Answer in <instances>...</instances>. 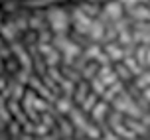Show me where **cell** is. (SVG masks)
<instances>
[{
	"mask_svg": "<svg viewBox=\"0 0 150 140\" xmlns=\"http://www.w3.org/2000/svg\"><path fill=\"white\" fill-rule=\"evenodd\" d=\"M28 22H30V28L34 30V32H42V30H45V24H44V20H42V16H32Z\"/></svg>",
	"mask_w": 150,
	"mask_h": 140,
	"instance_id": "44dd1931",
	"label": "cell"
},
{
	"mask_svg": "<svg viewBox=\"0 0 150 140\" xmlns=\"http://www.w3.org/2000/svg\"><path fill=\"white\" fill-rule=\"evenodd\" d=\"M107 53H109V57L112 61H120V59H125V49H120V45L117 44H107Z\"/></svg>",
	"mask_w": 150,
	"mask_h": 140,
	"instance_id": "9c48e42d",
	"label": "cell"
},
{
	"mask_svg": "<svg viewBox=\"0 0 150 140\" xmlns=\"http://www.w3.org/2000/svg\"><path fill=\"white\" fill-rule=\"evenodd\" d=\"M97 71H99V63H87L85 69L81 71V75H83V79H93Z\"/></svg>",
	"mask_w": 150,
	"mask_h": 140,
	"instance_id": "ffe728a7",
	"label": "cell"
},
{
	"mask_svg": "<svg viewBox=\"0 0 150 140\" xmlns=\"http://www.w3.org/2000/svg\"><path fill=\"white\" fill-rule=\"evenodd\" d=\"M47 73L52 75V77H53V79H55L57 83H61V81H63V77H61V73L57 71V69H55V65H53V67H50V71H47Z\"/></svg>",
	"mask_w": 150,
	"mask_h": 140,
	"instance_id": "8d00e7d4",
	"label": "cell"
},
{
	"mask_svg": "<svg viewBox=\"0 0 150 140\" xmlns=\"http://www.w3.org/2000/svg\"><path fill=\"white\" fill-rule=\"evenodd\" d=\"M125 65L132 71V75H142V67L136 65V61H134L132 55H125Z\"/></svg>",
	"mask_w": 150,
	"mask_h": 140,
	"instance_id": "9a60e30c",
	"label": "cell"
},
{
	"mask_svg": "<svg viewBox=\"0 0 150 140\" xmlns=\"http://www.w3.org/2000/svg\"><path fill=\"white\" fill-rule=\"evenodd\" d=\"M85 134H87V138H103V130H101V126H89L85 128Z\"/></svg>",
	"mask_w": 150,
	"mask_h": 140,
	"instance_id": "603a6c76",
	"label": "cell"
},
{
	"mask_svg": "<svg viewBox=\"0 0 150 140\" xmlns=\"http://www.w3.org/2000/svg\"><path fill=\"white\" fill-rule=\"evenodd\" d=\"M47 40H52V32H50V30H42L38 42H40V44H47Z\"/></svg>",
	"mask_w": 150,
	"mask_h": 140,
	"instance_id": "d6a6232c",
	"label": "cell"
},
{
	"mask_svg": "<svg viewBox=\"0 0 150 140\" xmlns=\"http://www.w3.org/2000/svg\"><path fill=\"white\" fill-rule=\"evenodd\" d=\"M91 87H93V93H97L99 97H103V93L107 91V85L103 83L101 77H93V79H91Z\"/></svg>",
	"mask_w": 150,
	"mask_h": 140,
	"instance_id": "5bb4252c",
	"label": "cell"
},
{
	"mask_svg": "<svg viewBox=\"0 0 150 140\" xmlns=\"http://www.w3.org/2000/svg\"><path fill=\"white\" fill-rule=\"evenodd\" d=\"M97 93H93V95H87V99L83 101V105H81V111L83 112H91L93 111V107L97 105Z\"/></svg>",
	"mask_w": 150,
	"mask_h": 140,
	"instance_id": "2e32d148",
	"label": "cell"
},
{
	"mask_svg": "<svg viewBox=\"0 0 150 140\" xmlns=\"http://www.w3.org/2000/svg\"><path fill=\"white\" fill-rule=\"evenodd\" d=\"M0 65H2V61H0Z\"/></svg>",
	"mask_w": 150,
	"mask_h": 140,
	"instance_id": "681fc988",
	"label": "cell"
},
{
	"mask_svg": "<svg viewBox=\"0 0 150 140\" xmlns=\"http://www.w3.org/2000/svg\"><path fill=\"white\" fill-rule=\"evenodd\" d=\"M81 10H83V12H85L87 16H91V18H93V16H99V14H101V10H99V4H97V2H83Z\"/></svg>",
	"mask_w": 150,
	"mask_h": 140,
	"instance_id": "4fadbf2b",
	"label": "cell"
},
{
	"mask_svg": "<svg viewBox=\"0 0 150 140\" xmlns=\"http://www.w3.org/2000/svg\"><path fill=\"white\" fill-rule=\"evenodd\" d=\"M138 2H150V0H138Z\"/></svg>",
	"mask_w": 150,
	"mask_h": 140,
	"instance_id": "bcb514c9",
	"label": "cell"
},
{
	"mask_svg": "<svg viewBox=\"0 0 150 140\" xmlns=\"http://www.w3.org/2000/svg\"><path fill=\"white\" fill-rule=\"evenodd\" d=\"M87 95H89V85L85 81H79V85H77V89H75V103L77 105H83V101L87 99Z\"/></svg>",
	"mask_w": 150,
	"mask_h": 140,
	"instance_id": "ba28073f",
	"label": "cell"
},
{
	"mask_svg": "<svg viewBox=\"0 0 150 140\" xmlns=\"http://www.w3.org/2000/svg\"><path fill=\"white\" fill-rule=\"evenodd\" d=\"M122 91H125V89H122V83H120V81H115L112 85H109V89H107L105 93H103V99H105L107 103H109V101H112V99H115L117 95H120Z\"/></svg>",
	"mask_w": 150,
	"mask_h": 140,
	"instance_id": "5b68a950",
	"label": "cell"
},
{
	"mask_svg": "<svg viewBox=\"0 0 150 140\" xmlns=\"http://www.w3.org/2000/svg\"><path fill=\"white\" fill-rule=\"evenodd\" d=\"M142 97H144V99H146V101L150 103V87H144V91H142Z\"/></svg>",
	"mask_w": 150,
	"mask_h": 140,
	"instance_id": "7bdbcfd3",
	"label": "cell"
},
{
	"mask_svg": "<svg viewBox=\"0 0 150 140\" xmlns=\"http://www.w3.org/2000/svg\"><path fill=\"white\" fill-rule=\"evenodd\" d=\"M45 16H47V20H50V24H52V30L55 32V34H65V32H67L69 16L65 14L61 8H50Z\"/></svg>",
	"mask_w": 150,
	"mask_h": 140,
	"instance_id": "6da1fadb",
	"label": "cell"
},
{
	"mask_svg": "<svg viewBox=\"0 0 150 140\" xmlns=\"http://www.w3.org/2000/svg\"><path fill=\"white\" fill-rule=\"evenodd\" d=\"M91 24H93V18L87 16L81 8H75L73 10V28H75V32H79V34H89Z\"/></svg>",
	"mask_w": 150,
	"mask_h": 140,
	"instance_id": "7a4b0ae2",
	"label": "cell"
},
{
	"mask_svg": "<svg viewBox=\"0 0 150 140\" xmlns=\"http://www.w3.org/2000/svg\"><path fill=\"white\" fill-rule=\"evenodd\" d=\"M59 85H61V89H63V95L65 97H73L75 95V81H71V79H63Z\"/></svg>",
	"mask_w": 150,
	"mask_h": 140,
	"instance_id": "d6986e66",
	"label": "cell"
},
{
	"mask_svg": "<svg viewBox=\"0 0 150 140\" xmlns=\"http://www.w3.org/2000/svg\"><path fill=\"white\" fill-rule=\"evenodd\" d=\"M99 53H101V49H99V45H93V47H89V49H87V52L83 53V55H85L87 59H91V57H97Z\"/></svg>",
	"mask_w": 150,
	"mask_h": 140,
	"instance_id": "836d02e7",
	"label": "cell"
},
{
	"mask_svg": "<svg viewBox=\"0 0 150 140\" xmlns=\"http://www.w3.org/2000/svg\"><path fill=\"white\" fill-rule=\"evenodd\" d=\"M115 71H117V75H119L120 79H130V77H132V71H130L125 63H122V65H120V63L115 65Z\"/></svg>",
	"mask_w": 150,
	"mask_h": 140,
	"instance_id": "cb8c5ba5",
	"label": "cell"
},
{
	"mask_svg": "<svg viewBox=\"0 0 150 140\" xmlns=\"http://www.w3.org/2000/svg\"><path fill=\"white\" fill-rule=\"evenodd\" d=\"M0 45H2V42H0Z\"/></svg>",
	"mask_w": 150,
	"mask_h": 140,
	"instance_id": "f907efd6",
	"label": "cell"
},
{
	"mask_svg": "<svg viewBox=\"0 0 150 140\" xmlns=\"http://www.w3.org/2000/svg\"><path fill=\"white\" fill-rule=\"evenodd\" d=\"M122 8H125V6H122L120 0H109V2L105 4V12L111 16L112 22H117V20L122 18Z\"/></svg>",
	"mask_w": 150,
	"mask_h": 140,
	"instance_id": "3957f363",
	"label": "cell"
},
{
	"mask_svg": "<svg viewBox=\"0 0 150 140\" xmlns=\"http://www.w3.org/2000/svg\"><path fill=\"white\" fill-rule=\"evenodd\" d=\"M22 97H24V85H22V83H16V85H14V91H12V99L20 101Z\"/></svg>",
	"mask_w": 150,
	"mask_h": 140,
	"instance_id": "f1b7e54d",
	"label": "cell"
},
{
	"mask_svg": "<svg viewBox=\"0 0 150 140\" xmlns=\"http://www.w3.org/2000/svg\"><path fill=\"white\" fill-rule=\"evenodd\" d=\"M14 26H16V30H18V32H26V30L30 28V22H26L24 18H18V20L14 22Z\"/></svg>",
	"mask_w": 150,
	"mask_h": 140,
	"instance_id": "4dcf8cb0",
	"label": "cell"
},
{
	"mask_svg": "<svg viewBox=\"0 0 150 140\" xmlns=\"http://www.w3.org/2000/svg\"><path fill=\"white\" fill-rule=\"evenodd\" d=\"M55 105H57V112H61V115L71 112V97H61V99H55Z\"/></svg>",
	"mask_w": 150,
	"mask_h": 140,
	"instance_id": "30bf717a",
	"label": "cell"
},
{
	"mask_svg": "<svg viewBox=\"0 0 150 140\" xmlns=\"http://www.w3.org/2000/svg\"><path fill=\"white\" fill-rule=\"evenodd\" d=\"M34 37H36V34H34V32H30V34H26V37H24V40H26V44H34Z\"/></svg>",
	"mask_w": 150,
	"mask_h": 140,
	"instance_id": "b9f144b4",
	"label": "cell"
},
{
	"mask_svg": "<svg viewBox=\"0 0 150 140\" xmlns=\"http://www.w3.org/2000/svg\"><path fill=\"white\" fill-rule=\"evenodd\" d=\"M142 122L144 124H150V115H142Z\"/></svg>",
	"mask_w": 150,
	"mask_h": 140,
	"instance_id": "f6af8a7d",
	"label": "cell"
},
{
	"mask_svg": "<svg viewBox=\"0 0 150 140\" xmlns=\"http://www.w3.org/2000/svg\"><path fill=\"white\" fill-rule=\"evenodd\" d=\"M107 109H109V103H107V101H103V103H97L95 107H93V111H91V117H93V120H95V122H101V120L105 118Z\"/></svg>",
	"mask_w": 150,
	"mask_h": 140,
	"instance_id": "8992f818",
	"label": "cell"
},
{
	"mask_svg": "<svg viewBox=\"0 0 150 140\" xmlns=\"http://www.w3.org/2000/svg\"><path fill=\"white\" fill-rule=\"evenodd\" d=\"M120 2H122V6H125V8H128V10H130V8L134 6L138 0H120Z\"/></svg>",
	"mask_w": 150,
	"mask_h": 140,
	"instance_id": "60d3db41",
	"label": "cell"
},
{
	"mask_svg": "<svg viewBox=\"0 0 150 140\" xmlns=\"http://www.w3.org/2000/svg\"><path fill=\"white\" fill-rule=\"evenodd\" d=\"M128 14L134 20H150V10L146 6H132L128 10Z\"/></svg>",
	"mask_w": 150,
	"mask_h": 140,
	"instance_id": "52a82bcc",
	"label": "cell"
},
{
	"mask_svg": "<svg viewBox=\"0 0 150 140\" xmlns=\"http://www.w3.org/2000/svg\"><path fill=\"white\" fill-rule=\"evenodd\" d=\"M105 24L101 22V20H93L91 24V30H89V36L91 40H95V42H103V37H105Z\"/></svg>",
	"mask_w": 150,
	"mask_h": 140,
	"instance_id": "277c9868",
	"label": "cell"
},
{
	"mask_svg": "<svg viewBox=\"0 0 150 140\" xmlns=\"http://www.w3.org/2000/svg\"><path fill=\"white\" fill-rule=\"evenodd\" d=\"M6 87V77H0V91H4Z\"/></svg>",
	"mask_w": 150,
	"mask_h": 140,
	"instance_id": "ee69618b",
	"label": "cell"
},
{
	"mask_svg": "<svg viewBox=\"0 0 150 140\" xmlns=\"http://www.w3.org/2000/svg\"><path fill=\"white\" fill-rule=\"evenodd\" d=\"M0 26H2V24H0Z\"/></svg>",
	"mask_w": 150,
	"mask_h": 140,
	"instance_id": "816d5d0a",
	"label": "cell"
},
{
	"mask_svg": "<svg viewBox=\"0 0 150 140\" xmlns=\"http://www.w3.org/2000/svg\"><path fill=\"white\" fill-rule=\"evenodd\" d=\"M0 32H2V36L6 37V40H10V42H12V40H14V36H16V32H18V30H16L14 22H8V24H4V26H2V30H0Z\"/></svg>",
	"mask_w": 150,
	"mask_h": 140,
	"instance_id": "e0dca14e",
	"label": "cell"
},
{
	"mask_svg": "<svg viewBox=\"0 0 150 140\" xmlns=\"http://www.w3.org/2000/svg\"><path fill=\"white\" fill-rule=\"evenodd\" d=\"M0 57L10 59L12 57V47H2V45H0Z\"/></svg>",
	"mask_w": 150,
	"mask_h": 140,
	"instance_id": "74e56055",
	"label": "cell"
},
{
	"mask_svg": "<svg viewBox=\"0 0 150 140\" xmlns=\"http://www.w3.org/2000/svg\"><path fill=\"white\" fill-rule=\"evenodd\" d=\"M119 42H120V45H130V44H134V40H132V36H130V32H128V30H122V32H119Z\"/></svg>",
	"mask_w": 150,
	"mask_h": 140,
	"instance_id": "d4e9b609",
	"label": "cell"
},
{
	"mask_svg": "<svg viewBox=\"0 0 150 140\" xmlns=\"http://www.w3.org/2000/svg\"><path fill=\"white\" fill-rule=\"evenodd\" d=\"M0 118H2L4 122H10V120H12V118H10V112H8L6 109H4V105L0 107Z\"/></svg>",
	"mask_w": 150,
	"mask_h": 140,
	"instance_id": "f35d334b",
	"label": "cell"
},
{
	"mask_svg": "<svg viewBox=\"0 0 150 140\" xmlns=\"http://www.w3.org/2000/svg\"><path fill=\"white\" fill-rule=\"evenodd\" d=\"M30 75H32L30 69H18V71H16V79H18V81L24 85V83L30 81Z\"/></svg>",
	"mask_w": 150,
	"mask_h": 140,
	"instance_id": "83f0119b",
	"label": "cell"
},
{
	"mask_svg": "<svg viewBox=\"0 0 150 140\" xmlns=\"http://www.w3.org/2000/svg\"><path fill=\"white\" fill-rule=\"evenodd\" d=\"M97 2H109V0H97Z\"/></svg>",
	"mask_w": 150,
	"mask_h": 140,
	"instance_id": "7dc6e473",
	"label": "cell"
},
{
	"mask_svg": "<svg viewBox=\"0 0 150 140\" xmlns=\"http://www.w3.org/2000/svg\"><path fill=\"white\" fill-rule=\"evenodd\" d=\"M57 120H59V126H61V134H63L65 138H73V130H71L69 122H65L63 118H57Z\"/></svg>",
	"mask_w": 150,
	"mask_h": 140,
	"instance_id": "4316f807",
	"label": "cell"
},
{
	"mask_svg": "<svg viewBox=\"0 0 150 140\" xmlns=\"http://www.w3.org/2000/svg\"><path fill=\"white\" fill-rule=\"evenodd\" d=\"M16 59H18V57H10V59L6 61V63H4V67H6V69L10 71V73H16V71L20 69V65L16 63Z\"/></svg>",
	"mask_w": 150,
	"mask_h": 140,
	"instance_id": "f546056e",
	"label": "cell"
},
{
	"mask_svg": "<svg viewBox=\"0 0 150 140\" xmlns=\"http://www.w3.org/2000/svg\"><path fill=\"white\" fill-rule=\"evenodd\" d=\"M42 122H44V124H47L50 128H53V118H52V115H50V111L42 112Z\"/></svg>",
	"mask_w": 150,
	"mask_h": 140,
	"instance_id": "e575fe53",
	"label": "cell"
},
{
	"mask_svg": "<svg viewBox=\"0 0 150 140\" xmlns=\"http://www.w3.org/2000/svg\"><path fill=\"white\" fill-rule=\"evenodd\" d=\"M69 115H71V120H73V124L77 126V128H83V130L87 128V122H85V118L81 117V111H79V109H71Z\"/></svg>",
	"mask_w": 150,
	"mask_h": 140,
	"instance_id": "7c38bea8",
	"label": "cell"
},
{
	"mask_svg": "<svg viewBox=\"0 0 150 140\" xmlns=\"http://www.w3.org/2000/svg\"><path fill=\"white\" fill-rule=\"evenodd\" d=\"M125 126H128L130 130H134L136 134H146V124H140L138 120H134V118H125Z\"/></svg>",
	"mask_w": 150,
	"mask_h": 140,
	"instance_id": "8fae6325",
	"label": "cell"
},
{
	"mask_svg": "<svg viewBox=\"0 0 150 140\" xmlns=\"http://www.w3.org/2000/svg\"><path fill=\"white\" fill-rule=\"evenodd\" d=\"M87 63H89V59H87V57H85V55H83V57L75 59L73 67H75V69H77V71H83V69H85V65H87Z\"/></svg>",
	"mask_w": 150,
	"mask_h": 140,
	"instance_id": "1f68e13d",
	"label": "cell"
},
{
	"mask_svg": "<svg viewBox=\"0 0 150 140\" xmlns=\"http://www.w3.org/2000/svg\"><path fill=\"white\" fill-rule=\"evenodd\" d=\"M10 132H12V136L20 138V128H18V122H10Z\"/></svg>",
	"mask_w": 150,
	"mask_h": 140,
	"instance_id": "ab89813d",
	"label": "cell"
},
{
	"mask_svg": "<svg viewBox=\"0 0 150 140\" xmlns=\"http://www.w3.org/2000/svg\"><path fill=\"white\" fill-rule=\"evenodd\" d=\"M146 52H148L146 45H140V47L136 49V59H138V65H140V67L148 65V63H146Z\"/></svg>",
	"mask_w": 150,
	"mask_h": 140,
	"instance_id": "484cf974",
	"label": "cell"
},
{
	"mask_svg": "<svg viewBox=\"0 0 150 140\" xmlns=\"http://www.w3.org/2000/svg\"><path fill=\"white\" fill-rule=\"evenodd\" d=\"M50 101L47 99H42V97H36L34 99V109L36 111H40V112H45V111H50Z\"/></svg>",
	"mask_w": 150,
	"mask_h": 140,
	"instance_id": "7402d4cb",
	"label": "cell"
},
{
	"mask_svg": "<svg viewBox=\"0 0 150 140\" xmlns=\"http://www.w3.org/2000/svg\"><path fill=\"white\" fill-rule=\"evenodd\" d=\"M59 63V52H57V47H53L50 53H45V65L47 67H53Z\"/></svg>",
	"mask_w": 150,
	"mask_h": 140,
	"instance_id": "ac0fdd59",
	"label": "cell"
},
{
	"mask_svg": "<svg viewBox=\"0 0 150 140\" xmlns=\"http://www.w3.org/2000/svg\"><path fill=\"white\" fill-rule=\"evenodd\" d=\"M95 59H97V63H101V65H109V63H111V57H109V53H99Z\"/></svg>",
	"mask_w": 150,
	"mask_h": 140,
	"instance_id": "d590c367",
	"label": "cell"
},
{
	"mask_svg": "<svg viewBox=\"0 0 150 140\" xmlns=\"http://www.w3.org/2000/svg\"><path fill=\"white\" fill-rule=\"evenodd\" d=\"M2 122H4V120H2V118H0V124H2Z\"/></svg>",
	"mask_w": 150,
	"mask_h": 140,
	"instance_id": "c3c4849f",
	"label": "cell"
}]
</instances>
